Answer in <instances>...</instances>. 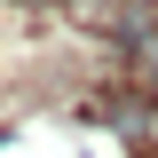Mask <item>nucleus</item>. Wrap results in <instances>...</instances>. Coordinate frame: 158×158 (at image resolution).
I'll use <instances>...</instances> for the list:
<instances>
[{
  "label": "nucleus",
  "instance_id": "nucleus-1",
  "mask_svg": "<svg viewBox=\"0 0 158 158\" xmlns=\"http://www.w3.org/2000/svg\"><path fill=\"white\" fill-rule=\"evenodd\" d=\"M32 8H40V0H32Z\"/></svg>",
  "mask_w": 158,
  "mask_h": 158
}]
</instances>
